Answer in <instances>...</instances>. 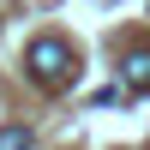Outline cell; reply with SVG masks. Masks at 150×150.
<instances>
[{
	"mask_svg": "<svg viewBox=\"0 0 150 150\" xmlns=\"http://www.w3.org/2000/svg\"><path fill=\"white\" fill-rule=\"evenodd\" d=\"M24 66H30V78L42 84V90H60V84L72 78V48L60 42V36H36L30 54H24Z\"/></svg>",
	"mask_w": 150,
	"mask_h": 150,
	"instance_id": "obj_1",
	"label": "cell"
},
{
	"mask_svg": "<svg viewBox=\"0 0 150 150\" xmlns=\"http://www.w3.org/2000/svg\"><path fill=\"white\" fill-rule=\"evenodd\" d=\"M120 90H132V96L150 90V48H138V54L120 60Z\"/></svg>",
	"mask_w": 150,
	"mask_h": 150,
	"instance_id": "obj_2",
	"label": "cell"
},
{
	"mask_svg": "<svg viewBox=\"0 0 150 150\" xmlns=\"http://www.w3.org/2000/svg\"><path fill=\"white\" fill-rule=\"evenodd\" d=\"M0 150H30V132H6V138H0Z\"/></svg>",
	"mask_w": 150,
	"mask_h": 150,
	"instance_id": "obj_3",
	"label": "cell"
}]
</instances>
